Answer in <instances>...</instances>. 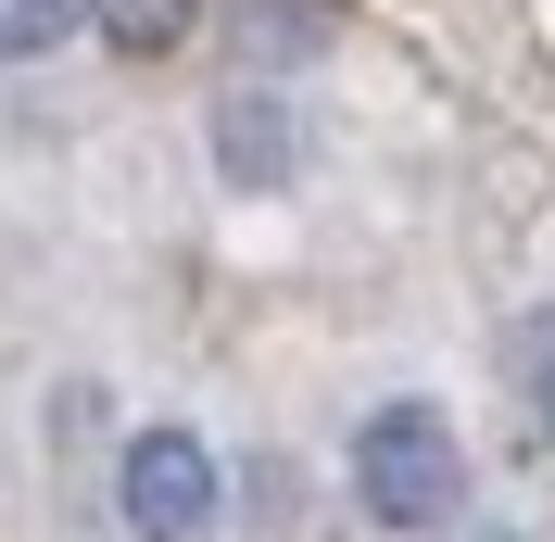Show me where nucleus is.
Returning <instances> with one entry per match:
<instances>
[{"mask_svg": "<svg viewBox=\"0 0 555 542\" xmlns=\"http://www.w3.org/2000/svg\"><path fill=\"white\" fill-rule=\"evenodd\" d=\"M353 492H366L379 530H442L467 505V454H454V429L429 404H379L353 429Z\"/></svg>", "mask_w": 555, "mask_h": 542, "instance_id": "obj_1", "label": "nucleus"}, {"mask_svg": "<svg viewBox=\"0 0 555 542\" xmlns=\"http://www.w3.org/2000/svg\"><path fill=\"white\" fill-rule=\"evenodd\" d=\"M215 505H228V479H215V454L190 429H139L127 441V530L139 542H203Z\"/></svg>", "mask_w": 555, "mask_h": 542, "instance_id": "obj_2", "label": "nucleus"}, {"mask_svg": "<svg viewBox=\"0 0 555 542\" xmlns=\"http://www.w3.org/2000/svg\"><path fill=\"white\" fill-rule=\"evenodd\" d=\"M89 13H102L114 51H177V38L203 26V0H89Z\"/></svg>", "mask_w": 555, "mask_h": 542, "instance_id": "obj_3", "label": "nucleus"}, {"mask_svg": "<svg viewBox=\"0 0 555 542\" xmlns=\"http://www.w3.org/2000/svg\"><path fill=\"white\" fill-rule=\"evenodd\" d=\"M64 26H76V0H0V51H13V64H38Z\"/></svg>", "mask_w": 555, "mask_h": 542, "instance_id": "obj_4", "label": "nucleus"}, {"mask_svg": "<svg viewBox=\"0 0 555 542\" xmlns=\"http://www.w3.org/2000/svg\"><path fill=\"white\" fill-rule=\"evenodd\" d=\"M228 165H241V177H278V114H266V102L228 114Z\"/></svg>", "mask_w": 555, "mask_h": 542, "instance_id": "obj_5", "label": "nucleus"}, {"mask_svg": "<svg viewBox=\"0 0 555 542\" xmlns=\"http://www.w3.org/2000/svg\"><path fill=\"white\" fill-rule=\"evenodd\" d=\"M543 416H555V340H543Z\"/></svg>", "mask_w": 555, "mask_h": 542, "instance_id": "obj_6", "label": "nucleus"}, {"mask_svg": "<svg viewBox=\"0 0 555 542\" xmlns=\"http://www.w3.org/2000/svg\"><path fill=\"white\" fill-rule=\"evenodd\" d=\"M492 542H518V530H492Z\"/></svg>", "mask_w": 555, "mask_h": 542, "instance_id": "obj_7", "label": "nucleus"}]
</instances>
